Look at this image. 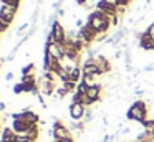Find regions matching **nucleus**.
<instances>
[{
	"mask_svg": "<svg viewBox=\"0 0 154 142\" xmlns=\"http://www.w3.org/2000/svg\"><path fill=\"white\" fill-rule=\"evenodd\" d=\"M70 131H76L78 134H81V131H85V122L83 121H71Z\"/></svg>",
	"mask_w": 154,
	"mask_h": 142,
	"instance_id": "obj_15",
	"label": "nucleus"
},
{
	"mask_svg": "<svg viewBox=\"0 0 154 142\" xmlns=\"http://www.w3.org/2000/svg\"><path fill=\"white\" fill-rule=\"evenodd\" d=\"M7 30H8V25H5V23L0 22V35H2V33H5Z\"/></svg>",
	"mask_w": 154,
	"mask_h": 142,
	"instance_id": "obj_27",
	"label": "nucleus"
},
{
	"mask_svg": "<svg viewBox=\"0 0 154 142\" xmlns=\"http://www.w3.org/2000/svg\"><path fill=\"white\" fill-rule=\"evenodd\" d=\"M86 106L81 104V102H70V107H68V112H70L71 121H83L85 114H86Z\"/></svg>",
	"mask_w": 154,
	"mask_h": 142,
	"instance_id": "obj_5",
	"label": "nucleus"
},
{
	"mask_svg": "<svg viewBox=\"0 0 154 142\" xmlns=\"http://www.w3.org/2000/svg\"><path fill=\"white\" fill-rule=\"evenodd\" d=\"M76 5H80V7H88V0H76Z\"/></svg>",
	"mask_w": 154,
	"mask_h": 142,
	"instance_id": "obj_29",
	"label": "nucleus"
},
{
	"mask_svg": "<svg viewBox=\"0 0 154 142\" xmlns=\"http://www.w3.org/2000/svg\"><path fill=\"white\" fill-rule=\"evenodd\" d=\"M10 79H14V73H7L5 74V81H10Z\"/></svg>",
	"mask_w": 154,
	"mask_h": 142,
	"instance_id": "obj_30",
	"label": "nucleus"
},
{
	"mask_svg": "<svg viewBox=\"0 0 154 142\" xmlns=\"http://www.w3.org/2000/svg\"><path fill=\"white\" fill-rule=\"evenodd\" d=\"M0 135H2V127H0Z\"/></svg>",
	"mask_w": 154,
	"mask_h": 142,
	"instance_id": "obj_33",
	"label": "nucleus"
},
{
	"mask_svg": "<svg viewBox=\"0 0 154 142\" xmlns=\"http://www.w3.org/2000/svg\"><path fill=\"white\" fill-rule=\"evenodd\" d=\"M78 32H80V38L83 40V41L86 43L88 46H91V43H94V41H96V38H98V32H96V30H94L88 22L85 23V25L81 26Z\"/></svg>",
	"mask_w": 154,
	"mask_h": 142,
	"instance_id": "obj_4",
	"label": "nucleus"
},
{
	"mask_svg": "<svg viewBox=\"0 0 154 142\" xmlns=\"http://www.w3.org/2000/svg\"><path fill=\"white\" fill-rule=\"evenodd\" d=\"M12 117L14 119H22V121L28 122V124H38L40 122V117H38L37 112L30 111V109H23L22 112H17V114H12Z\"/></svg>",
	"mask_w": 154,
	"mask_h": 142,
	"instance_id": "obj_10",
	"label": "nucleus"
},
{
	"mask_svg": "<svg viewBox=\"0 0 154 142\" xmlns=\"http://www.w3.org/2000/svg\"><path fill=\"white\" fill-rule=\"evenodd\" d=\"M143 71H144V73H152V71H154V63H151V65L144 66V68H143Z\"/></svg>",
	"mask_w": 154,
	"mask_h": 142,
	"instance_id": "obj_26",
	"label": "nucleus"
},
{
	"mask_svg": "<svg viewBox=\"0 0 154 142\" xmlns=\"http://www.w3.org/2000/svg\"><path fill=\"white\" fill-rule=\"evenodd\" d=\"M30 25H32V23H30V22H27V23H23V25L18 26V28H17V36H22L25 30H30Z\"/></svg>",
	"mask_w": 154,
	"mask_h": 142,
	"instance_id": "obj_20",
	"label": "nucleus"
},
{
	"mask_svg": "<svg viewBox=\"0 0 154 142\" xmlns=\"http://www.w3.org/2000/svg\"><path fill=\"white\" fill-rule=\"evenodd\" d=\"M15 17H17V8L8 7V5H2V7H0V22H2V23H5V25L10 26L12 22L15 20Z\"/></svg>",
	"mask_w": 154,
	"mask_h": 142,
	"instance_id": "obj_8",
	"label": "nucleus"
},
{
	"mask_svg": "<svg viewBox=\"0 0 154 142\" xmlns=\"http://www.w3.org/2000/svg\"><path fill=\"white\" fill-rule=\"evenodd\" d=\"M61 86H63V88L66 89L68 92H71V94H73V92L76 91V88H78V83H75V81H71V79H68V81H63V83H61Z\"/></svg>",
	"mask_w": 154,
	"mask_h": 142,
	"instance_id": "obj_14",
	"label": "nucleus"
},
{
	"mask_svg": "<svg viewBox=\"0 0 154 142\" xmlns=\"http://www.w3.org/2000/svg\"><path fill=\"white\" fill-rule=\"evenodd\" d=\"M137 45H139L144 51H152L154 50V38L151 35H147L146 32H143L139 36V40H137Z\"/></svg>",
	"mask_w": 154,
	"mask_h": 142,
	"instance_id": "obj_11",
	"label": "nucleus"
},
{
	"mask_svg": "<svg viewBox=\"0 0 154 142\" xmlns=\"http://www.w3.org/2000/svg\"><path fill=\"white\" fill-rule=\"evenodd\" d=\"M50 32H51V35L55 36L57 43H61V45H65V41H66V32H65L63 25H61L58 20H55V22L50 25Z\"/></svg>",
	"mask_w": 154,
	"mask_h": 142,
	"instance_id": "obj_9",
	"label": "nucleus"
},
{
	"mask_svg": "<svg viewBox=\"0 0 154 142\" xmlns=\"http://www.w3.org/2000/svg\"><path fill=\"white\" fill-rule=\"evenodd\" d=\"M141 125H143V131L144 132H147V134L152 135V132H154V119H146Z\"/></svg>",
	"mask_w": 154,
	"mask_h": 142,
	"instance_id": "obj_13",
	"label": "nucleus"
},
{
	"mask_svg": "<svg viewBox=\"0 0 154 142\" xmlns=\"http://www.w3.org/2000/svg\"><path fill=\"white\" fill-rule=\"evenodd\" d=\"M45 53L51 56L57 61H61L65 58V45L61 43H51V45H45Z\"/></svg>",
	"mask_w": 154,
	"mask_h": 142,
	"instance_id": "obj_6",
	"label": "nucleus"
},
{
	"mask_svg": "<svg viewBox=\"0 0 154 142\" xmlns=\"http://www.w3.org/2000/svg\"><path fill=\"white\" fill-rule=\"evenodd\" d=\"M5 109H7V104L0 101V112H2V111H5Z\"/></svg>",
	"mask_w": 154,
	"mask_h": 142,
	"instance_id": "obj_31",
	"label": "nucleus"
},
{
	"mask_svg": "<svg viewBox=\"0 0 154 142\" xmlns=\"http://www.w3.org/2000/svg\"><path fill=\"white\" fill-rule=\"evenodd\" d=\"M126 119L128 121H134V122L143 124L147 119V102L143 101V99H136V101L129 106V109H128Z\"/></svg>",
	"mask_w": 154,
	"mask_h": 142,
	"instance_id": "obj_2",
	"label": "nucleus"
},
{
	"mask_svg": "<svg viewBox=\"0 0 154 142\" xmlns=\"http://www.w3.org/2000/svg\"><path fill=\"white\" fill-rule=\"evenodd\" d=\"M144 32H146L147 35H151V36H152V38H154V23H151V25L147 26V28L144 30Z\"/></svg>",
	"mask_w": 154,
	"mask_h": 142,
	"instance_id": "obj_25",
	"label": "nucleus"
},
{
	"mask_svg": "<svg viewBox=\"0 0 154 142\" xmlns=\"http://www.w3.org/2000/svg\"><path fill=\"white\" fill-rule=\"evenodd\" d=\"M123 55H124V50H118V51L114 53V58H116V59H119Z\"/></svg>",
	"mask_w": 154,
	"mask_h": 142,
	"instance_id": "obj_28",
	"label": "nucleus"
},
{
	"mask_svg": "<svg viewBox=\"0 0 154 142\" xmlns=\"http://www.w3.org/2000/svg\"><path fill=\"white\" fill-rule=\"evenodd\" d=\"M86 22L96 30L98 35H108V32H109V28H111V20L108 18L103 12H100V10H96V8L88 15Z\"/></svg>",
	"mask_w": 154,
	"mask_h": 142,
	"instance_id": "obj_1",
	"label": "nucleus"
},
{
	"mask_svg": "<svg viewBox=\"0 0 154 142\" xmlns=\"http://www.w3.org/2000/svg\"><path fill=\"white\" fill-rule=\"evenodd\" d=\"M101 89H103V86L98 84V83L88 88V91H86V98L91 101V104H94V102L101 101Z\"/></svg>",
	"mask_w": 154,
	"mask_h": 142,
	"instance_id": "obj_12",
	"label": "nucleus"
},
{
	"mask_svg": "<svg viewBox=\"0 0 154 142\" xmlns=\"http://www.w3.org/2000/svg\"><path fill=\"white\" fill-rule=\"evenodd\" d=\"M22 92H25V88L22 83H17V84L14 86V94H22Z\"/></svg>",
	"mask_w": 154,
	"mask_h": 142,
	"instance_id": "obj_23",
	"label": "nucleus"
},
{
	"mask_svg": "<svg viewBox=\"0 0 154 142\" xmlns=\"http://www.w3.org/2000/svg\"><path fill=\"white\" fill-rule=\"evenodd\" d=\"M38 79H35L33 74H28V76H22L20 83H23V84H30V83H37Z\"/></svg>",
	"mask_w": 154,
	"mask_h": 142,
	"instance_id": "obj_19",
	"label": "nucleus"
},
{
	"mask_svg": "<svg viewBox=\"0 0 154 142\" xmlns=\"http://www.w3.org/2000/svg\"><path fill=\"white\" fill-rule=\"evenodd\" d=\"M81 71H83V76H101V69L94 63L93 58L85 59L83 65H81Z\"/></svg>",
	"mask_w": 154,
	"mask_h": 142,
	"instance_id": "obj_7",
	"label": "nucleus"
},
{
	"mask_svg": "<svg viewBox=\"0 0 154 142\" xmlns=\"http://www.w3.org/2000/svg\"><path fill=\"white\" fill-rule=\"evenodd\" d=\"M53 142H75L73 139H70V140H53Z\"/></svg>",
	"mask_w": 154,
	"mask_h": 142,
	"instance_id": "obj_32",
	"label": "nucleus"
},
{
	"mask_svg": "<svg viewBox=\"0 0 154 142\" xmlns=\"http://www.w3.org/2000/svg\"><path fill=\"white\" fill-rule=\"evenodd\" d=\"M116 5H121V7H129L131 5V0H114Z\"/></svg>",
	"mask_w": 154,
	"mask_h": 142,
	"instance_id": "obj_24",
	"label": "nucleus"
},
{
	"mask_svg": "<svg viewBox=\"0 0 154 142\" xmlns=\"http://www.w3.org/2000/svg\"><path fill=\"white\" fill-rule=\"evenodd\" d=\"M51 135H53V140H70V139H73L70 127H66L61 121H55L53 129H51Z\"/></svg>",
	"mask_w": 154,
	"mask_h": 142,
	"instance_id": "obj_3",
	"label": "nucleus"
},
{
	"mask_svg": "<svg viewBox=\"0 0 154 142\" xmlns=\"http://www.w3.org/2000/svg\"><path fill=\"white\" fill-rule=\"evenodd\" d=\"M93 109H90V107H88L86 109V114H85V119H83V122H85V124H88V122H91V121H93Z\"/></svg>",
	"mask_w": 154,
	"mask_h": 142,
	"instance_id": "obj_21",
	"label": "nucleus"
},
{
	"mask_svg": "<svg viewBox=\"0 0 154 142\" xmlns=\"http://www.w3.org/2000/svg\"><path fill=\"white\" fill-rule=\"evenodd\" d=\"M33 71H35V63L32 61V63H28L27 66H23V68H22V76L33 74Z\"/></svg>",
	"mask_w": 154,
	"mask_h": 142,
	"instance_id": "obj_16",
	"label": "nucleus"
},
{
	"mask_svg": "<svg viewBox=\"0 0 154 142\" xmlns=\"http://www.w3.org/2000/svg\"><path fill=\"white\" fill-rule=\"evenodd\" d=\"M88 88H90L88 84H85L83 81H80V83H78V88H76V92H80V94L86 96V91H88Z\"/></svg>",
	"mask_w": 154,
	"mask_h": 142,
	"instance_id": "obj_18",
	"label": "nucleus"
},
{
	"mask_svg": "<svg viewBox=\"0 0 154 142\" xmlns=\"http://www.w3.org/2000/svg\"><path fill=\"white\" fill-rule=\"evenodd\" d=\"M0 2H2V5H8V7H14V8L18 10L22 0H0Z\"/></svg>",
	"mask_w": 154,
	"mask_h": 142,
	"instance_id": "obj_17",
	"label": "nucleus"
},
{
	"mask_svg": "<svg viewBox=\"0 0 154 142\" xmlns=\"http://www.w3.org/2000/svg\"><path fill=\"white\" fill-rule=\"evenodd\" d=\"M94 78H96V76H83L81 81H83L85 84H88V86H93V84H96V83H94Z\"/></svg>",
	"mask_w": 154,
	"mask_h": 142,
	"instance_id": "obj_22",
	"label": "nucleus"
}]
</instances>
